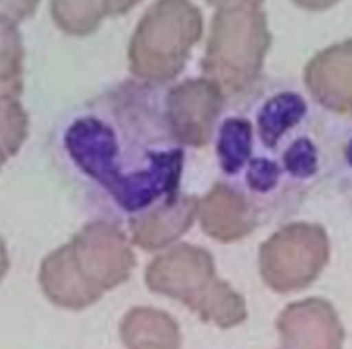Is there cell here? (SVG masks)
Masks as SVG:
<instances>
[{
	"instance_id": "cell-3",
	"label": "cell",
	"mask_w": 352,
	"mask_h": 349,
	"mask_svg": "<svg viewBox=\"0 0 352 349\" xmlns=\"http://www.w3.org/2000/svg\"><path fill=\"white\" fill-rule=\"evenodd\" d=\"M145 285L156 295L180 302L206 324L231 329L246 322L248 307L241 293L220 280L214 260L197 245H175L148 263Z\"/></svg>"
},
{
	"instance_id": "cell-4",
	"label": "cell",
	"mask_w": 352,
	"mask_h": 349,
	"mask_svg": "<svg viewBox=\"0 0 352 349\" xmlns=\"http://www.w3.org/2000/svg\"><path fill=\"white\" fill-rule=\"evenodd\" d=\"M264 0H235L217 8L202 60L204 77L228 99L242 97L257 86L268 53V21Z\"/></svg>"
},
{
	"instance_id": "cell-1",
	"label": "cell",
	"mask_w": 352,
	"mask_h": 349,
	"mask_svg": "<svg viewBox=\"0 0 352 349\" xmlns=\"http://www.w3.org/2000/svg\"><path fill=\"white\" fill-rule=\"evenodd\" d=\"M125 81L77 108L59 136L63 161L90 207L132 221L180 196L184 145L165 112V92Z\"/></svg>"
},
{
	"instance_id": "cell-20",
	"label": "cell",
	"mask_w": 352,
	"mask_h": 349,
	"mask_svg": "<svg viewBox=\"0 0 352 349\" xmlns=\"http://www.w3.org/2000/svg\"><path fill=\"white\" fill-rule=\"evenodd\" d=\"M292 2L307 11H324L330 10V8L338 4L340 0H292Z\"/></svg>"
},
{
	"instance_id": "cell-24",
	"label": "cell",
	"mask_w": 352,
	"mask_h": 349,
	"mask_svg": "<svg viewBox=\"0 0 352 349\" xmlns=\"http://www.w3.org/2000/svg\"><path fill=\"white\" fill-rule=\"evenodd\" d=\"M132 349H165L162 346H156V344H143V346H138V348H132Z\"/></svg>"
},
{
	"instance_id": "cell-19",
	"label": "cell",
	"mask_w": 352,
	"mask_h": 349,
	"mask_svg": "<svg viewBox=\"0 0 352 349\" xmlns=\"http://www.w3.org/2000/svg\"><path fill=\"white\" fill-rule=\"evenodd\" d=\"M38 2L41 0H0V15L21 22L37 11Z\"/></svg>"
},
{
	"instance_id": "cell-2",
	"label": "cell",
	"mask_w": 352,
	"mask_h": 349,
	"mask_svg": "<svg viewBox=\"0 0 352 349\" xmlns=\"http://www.w3.org/2000/svg\"><path fill=\"white\" fill-rule=\"evenodd\" d=\"M214 136L222 183L255 208L261 225L296 213L323 178V126L296 88L255 86Z\"/></svg>"
},
{
	"instance_id": "cell-16",
	"label": "cell",
	"mask_w": 352,
	"mask_h": 349,
	"mask_svg": "<svg viewBox=\"0 0 352 349\" xmlns=\"http://www.w3.org/2000/svg\"><path fill=\"white\" fill-rule=\"evenodd\" d=\"M50 11L60 32L85 37L109 15V0H50Z\"/></svg>"
},
{
	"instance_id": "cell-21",
	"label": "cell",
	"mask_w": 352,
	"mask_h": 349,
	"mask_svg": "<svg viewBox=\"0 0 352 349\" xmlns=\"http://www.w3.org/2000/svg\"><path fill=\"white\" fill-rule=\"evenodd\" d=\"M142 0H109V15L110 16H121L129 13L136 4Z\"/></svg>"
},
{
	"instance_id": "cell-23",
	"label": "cell",
	"mask_w": 352,
	"mask_h": 349,
	"mask_svg": "<svg viewBox=\"0 0 352 349\" xmlns=\"http://www.w3.org/2000/svg\"><path fill=\"white\" fill-rule=\"evenodd\" d=\"M209 4L214 5V8H222V5L230 4V2H235V0H208Z\"/></svg>"
},
{
	"instance_id": "cell-25",
	"label": "cell",
	"mask_w": 352,
	"mask_h": 349,
	"mask_svg": "<svg viewBox=\"0 0 352 349\" xmlns=\"http://www.w3.org/2000/svg\"><path fill=\"white\" fill-rule=\"evenodd\" d=\"M6 161H8V156H6V154L0 152V169H2V167H4Z\"/></svg>"
},
{
	"instance_id": "cell-11",
	"label": "cell",
	"mask_w": 352,
	"mask_h": 349,
	"mask_svg": "<svg viewBox=\"0 0 352 349\" xmlns=\"http://www.w3.org/2000/svg\"><path fill=\"white\" fill-rule=\"evenodd\" d=\"M197 219L209 238L222 243L242 240L261 227L255 208L226 183H217L198 200Z\"/></svg>"
},
{
	"instance_id": "cell-7",
	"label": "cell",
	"mask_w": 352,
	"mask_h": 349,
	"mask_svg": "<svg viewBox=\"0 0 352 349\" xmlns=\"http://www.w3.org/2000/svg\"><path fill=\"white\" fill-rule=\"evenodd\" d=\"M79 273L99 293L125 284L136 267V256L126 234L110 219H94L70 241Z\"/></svg>"
},
{
	"instance_id": "cell-17",
	"label": "cell",
	"mask_w": 352,
	"mask_h": 349,
	"mask_svg": "<svg viewBox=\"0 0 352 349\" xmlns=\"http://www.w3.org/2000/svg\"><path fill=\"white\" fill-rule=\"evenodd\" d=\"M24 46L16 21L0 15V81L22 82Z\"/></svg>"
},
{
	"instance_id": "cell-14",
	"label": "cell",
	"mask_w": 352,
	"mask_h": 349,
	"mask_svg": "<svg viewBox=\"0 0 352 349\" xmlns=\"http://www.w3.org/2000/svg\"><path fill=\"white\" fill-rule=\"evenodd\" d=\"M121 342L126 349L156 344L165 349H180L182 331L169 313L154 307H132L120 326Z\"/></svg>"
},
{
	"instance_id": "cell-18",
	"label": "cell",
	"mask_w": 352,
	"mask_h": 349,
	"mask_svg": "<svg viewBox=\"0 0 352 349\" xmlns=\"http://www.w3.org/2000/svg\"><path fill=\"white\" fill-rule=\"evenodd\" d=\"M338 186L352 208V123L345 130L338 148Z\"/></svg>"
},
{
	"instance_id": "cell-9",
	"label": "cell",
	"mask_w": 352,
	"mask_h": 349,
	"mask_svg": "<svg viewBox=\"0 0 352 349\" xmlns=\"http://www.w3.org/2000/svg\"><path fill=\"white\" fill-rule=\"evenodd\" d=\"M283 349H341L345 329L336 307L323 298H305L280 311L275 322Z\"/></svg>"
},
{
	"instance_id": "cell-6",
	"label": "cell",
	"mask_w": 352,
	"mask_h": 349,
	"mask_svg": "<svg viewBox=\"0 0 352 349\" xmlns=\"http://www.w3.org/2000/svg\"><path fill=\"white\" fill-rule=\"evenodd\" d=\"M330 243L321 225L296 221L280 227L258 251V273L280 295L307 289L327 267Z\"/></svg>"
},
{
	"instance_id": "cell-13",
	"label": "cell",
	"mask_w": 352,
	"mask_h": 349,
	"mask_svg": "<svg viewBox=\"0 0 352 349\" xmlns=\"http://www.w3.org/2000/svg\"><path fill=\"white\" fill-rule=\"evenodd\" d=\"M197 196L180 194L175 202L129 221L131 240L148 252L162 251L175 243L195 224L198 213Z\"/></svg>"
},
{
	"instance_id": "cell-10",
	"label": "cell",
	"mask_w": 352,
	"mask_h": 349,
	"mask_svg": "<svg viewBox=\"0 0 352 349\" xmlns=\"http://www.w3.org/2000/svg\"><path fill=\"white\" fill-rule=\"evenodd\" d=\"M305 84L323 108L352 117V38L314 55L305 68Z\"/></svg>"
},
{
	"instance_id": "cell-22",
	"label": "cell",
	"mask_w": 352,
	"mask_h": 349,
	"mask_svg": "<svg viewBox=\"0 0 352 349\" xmlns=\"http://www.w3.org/2000/svg\"><path fill=\"white\" fill-rule=\"evenodd\" d=\"M8 271H10V256H8V251H6L4 241L0 238V282L4 280Z\"/></svg>"
},
{
	"instance_id": "cell-12",
	"label": "cell",
	"mask_w": 352,
	"mask_h": 349,
	"mask_svg": "<svg viewBox=\"0 0 352 349\" xmlns=\"http://www.w3.org/2000/svg\"><path fill=\"white\" fill-rule=\"evenodd\" d=\"M38 285L55 307L66 311H82L103 296L82 278L68 243L44 258L38 269Z\"/></svg>"
},
{
	"instance_id": "cell-8",
	"label": "cell",
	"mask_w": 352,
	"mask_h": 349,
	"mask_svg": "<svg viewBox=\"0 0 352 349\" xmlns=\"http://www.w3.org/2000/svg\"><path fill=\"white\" fill-rule=\"evenodd\" d=\"M224 92L208 77L189 79L165 92V112L184 147H206L217 132L226 103Z\"/></svg>"
},
{
	"instance_id": "cell-15",
	"label": "cell",
	"mask_w": 352,
	"mask_h": 349,
	"mask_svg": "<svg viewBox=\"0 0 352 349\" xmlns=\"http://www.w3.org/2000/svg\"><path fill=\"white\" fill-rule=\"evenodd\" d=\"M22 82L0 81V152L8 159L15 156L24 145L30 130V119L22 108Z\"/></svg>"
},
{
	"instance_id": "cell-5",
	"label": "cell",
	"mask_w": 352,
	"mask_h": 349,
	"mask_svg": "<svg viewBox=\"0 0 352 349\" xmlns=\"http://www.w3.org/2000/svg\"><path fill=\"white\" fill-rule=\"evenodd\" d=\"M204 33L202 11L191 0H156L129 44V70L138 81L162 86L180 75Z\"/></svg>"
}]
</instances>
